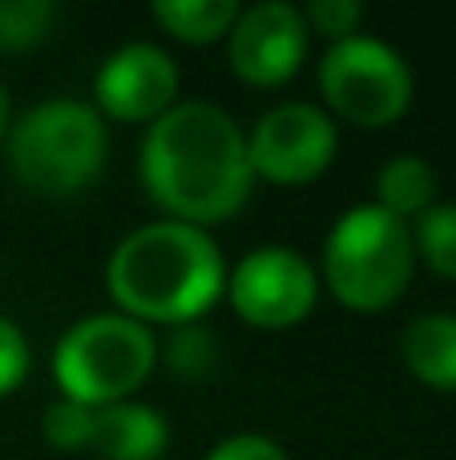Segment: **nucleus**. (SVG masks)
Masks as SVG:
<instances>
[{
    "mask_svg": "<svg viewBox=\"0 0 456 460\" xmlns=\"http://www.w3.org/2000/svg\"><path fill=\"white\" fill-rule=\"evenodd\" d=\"M412 246L436 275L456 279V202H433L412 223Z\"/></svg>",
    "mask_w": 456,
    "mask_h": 460,
    "instance_id": "2eb2a0df",
    "label": "nucleus"
},
{
    "mask_svg": "<svg viewBox=\"0 0 456 460\" xmlns=\"http://www.w3.org/2000/svg\"><path fill=\"white\" fill-rule=\"evenodd\" d=\"M142 186L174 223H226L255 190L247 129L215 102H174L142 137Z\"/></svg>",
    "mask_w": 456,
    "mask_h": 460,
    "instance_id": "f257e3e1",
    "label": "nucleus"
},
{
    "mask_svg": "<svg viewBox=\"0 0 456 460\" xmlns=\"http://www.w3.org/2000/svg\"><path fill=\"white\" fill-rule=\"evenodd\" d=\"M303 21H307V29L323 32L328 40H344L360 32L364 4H355V0H311L303 8Z\"/></svg>",
    "mask_w": 456,
    "mask_h": 460,
    "instance_id": "a211bd4d",
    "label": "nucleus"
},
{
    "mask_svg": "<svg viewBox=\"0 0 456 460\" xmlns=\"http://www.w3.org/2000/svg\"><path fill=\"white\" fill-rule=\"evenodd\" d=\"M166 445L170 424L153 404L118 400V404L97 408L89 453H97L101 460H158Z\"/></svg>",
    "mask_w": 456,
    "mask_h": 460,
    "instance_id": "9b49d317",
    "label": "nucleus"
},
{
    "mask_svg": "<svg viewBox=\"0 0 456 460\" xmlns=\"http://www.w3.org/2000/svg\"><path fill=\"white\" fill-rule=\"evenodd\" d=\"M4 129H8V93L0 85V142H4Z\"/></svg>",
    "mask_w": 456,
    "mask_h": 460,
    "instance_id": "4be33fe9",
    "label": "nucleus"
},
{
    "mask_svg": "<svg viewBox=\"0 0 456 460\" xmlns=\"http://www.w3.org/2000/svg\"><path fill=\"white\" fill-rule=\"evenodd\" d=\"M339 129L323 105L315 102H283L271 105L247 129V154L255 178L275 186H307L336 162Z\"/></svg>",
    "mask_w": 456,
    "mask_h": 460,
    "instance_id": "6e6552de",
    "label": "nucleus"
},
{
    "mask_svg": "<svg viewBox=\"0 0 456 460\" xmlns=\"http://www.w3.org/2000/svg\"><path fill=\"white\" fill-rule=\"evenodd\" d=\"M93 420H97V408L77 404L69 396H57L53 404L45 408V440L57 448V453H85L93 445Z\"/></svg>",
    "mask_w": 456,
    "mask_h": 460,
    "instance_id": "f3484780",
    "label": "nucleus"
},
{
    "mask_svg": "<svg viewBox=\"0 0 456 460\" xmlns=\"http://www.w3.org/2000/svg\"><path fill=\"white\" fill-rule=\"evenodd\" d=\"M417 270L412 226L376 202L352 207L323 238V283L344 307L384 311L408 291Z\"/></svg>",
    "mask_w": 456,
    "mask_h": 460,
    "instance_id": "20e7f679",
    "label": "nucleus"
},
{
    "mask_svg": "<svg viewBox=\"0 0 456 460\" xmlns=\"http://www.w3.org/2000/svg\"><path fill=\"white\" fill-rule=\"evenodd\" d=\"M315 81L328 102L323 110L360 129H384L396 118H404V110L412 105V89H417L400 49L368 32L331 40L328 53L320 57Z\"/></svg>",
    "mask_w": 456,
    "mask_h": 460,
    "instance_id": "423d86ee",
    "label": "nucleus"
},
{
    "mask_svg": "<svg viewBox=\"0 0 456 460\" xmlns=\"http://www.w3.org/2000/svg\"><path fill=\"white\" fill-rule=\"evenodd\" d=\"M210 359H215V340H210L206 327H198V323L178 327L174 340H170V367L178 376L198 380V376H206Z\"/></svg>",
    "mask_w": 456,
    "mask_h": 460,
    "instance_id": "6ab92c4d",
    "label": "nucleus"
},
{
    "mask_svg": "<svg viewBox=\"0 0 456 460\" xmlns=\"http://www.w3.org/2000/svg\"><path fill=\"white\" fill-rule=\"evenodd\" d=\"M153 367H158L153 327L121 311H97L77 319L53 348V380L61 396L89 408L134 400Z\"/></svg>",
    "mask_w": 456,
    "mask_h": 460,
    "instance_id": "39448f33",
    "label": "nucleus"
},
{
    "mask_svg": "<svg viewBox=\"0 0 456 460\" xmlns=\"http://www.w3.org/2000/svg\"><path fill=\"white\" fill-rule=\"evenodd\" d=\"M436 199V174L420 154H396L376 174V207L396 218H420Z\"/></svg>",
    "mask_w": 456,
    "mask_h": 460,
    "instance_id": "ddd939ff",
    "label": "nucleus"
},
{
    "mask_svg": "<svg viewBox=\"0 0 456 460\" xmlns=\"http://www.w3.org/2000/svg\"><path fill=\"white\" fill-rule=\"evenodd\" d=\"M404 364L425 388L456 392V315L433 311L408 323L400 340Z\"/></svg>",
    "mask_w": 456,
    "mask_h": 460,
    "instance_id": "f8f14e48",
    "label": "nucleus"
},
{
    "mask_svg": "<svg viewBox=\"0 0 456 460\" xmlns=\"http://www.w3.org/2000/svg\"><path fill=\"white\" fill-rule=\"evenodd\" d=\"M206 460H291L283 445H275L263 432H234V437L218 440L206 453Z\"/></svg>",
    "mask_w": 456,
    "mask_h": 460,
    "instance_id": "412c9836",
    "label": "nucleus"
},
{
    "mask_svg": "<svg viewBox=\"0 0 456 460\" xmlns=\"http://www.w3.org/2000/svg\"><path fill=\"white\" fill-rule=\"evenodd\" d=\"M226 299L242 323L287 332L315 311L320 270L291 246H255L226 270Z\"/></svg>",
    "mask_w": 456,
    "mask_h": 460,
    "instance_id": "0eeeda50",
    "label": "nucleus"
},
{
    "mask_svg": "<svg viewBox=\"0 0 456 460\" xmlns=\"http://www.w3.org/2000/svg\"><path fill=\"white\" fill-rule=\"evenodd\" d=\"M178 61L153 40L113 49L93 77V110L110 121L150 126L178 102Z\"/></svg>",
    "mask_w": 456,
    "mask_h": 460,
    "instance_id": "9d476101",
    "label": "nucleus"
},
{
    "mask_svg": "<svg viewBox=\"0 0 456 460\" xmlns=\"http://www.w3.org/2000/svg\"><path fill=\"white\" fill-rule=\"evenodd\" d=\"M32 367V351L24 332L13 323L8 315H0V396H13L16 388L24 384Z\"/></svg>",
    "mask_w": 456,
    "mask_h": 460,
    "instance_id": "aec40b11",
    "label": "nucleus"
},
{
    "mask_svg": "<svg viewBox=\"0 0 456 460\" xmlns=\"http://www.w3.org/2000/svg\"><path fill=\"white\" fill-rule=\"evenodd\" d=\"M239 0H153V21L186 45H210L231 32Z\"/></svg>",
    "mask_w": 456,
    "mask_h": 460,
    "instance_id": "4468645a",
    "label": "nucleus"
},
{
    "mask_svg": "<svg viewBox=\"0 0 456 460\" xmlns=\"http://www.w3.org/2000/svg\"><path fill=\"white\" fill-rule=\"evenodd\" d=\"M110 129L89 102L48 97L8 126V166L24 190L40 199H73L105 170Z\"/></svg>",
    "mask_w": 456,
    "mask_h": 460,
    "instance_id": "7ed1b4c3",
    "label": "nucleus"
},
{
    "mask_svg": "<svg viewBox=\"0 0 456 460\" xmlns=\"http://www.w3.org/2000/svg\"><path fill=\"white\" fill-rule=\"evenodd\" d=\"M57 24L53 0H0V53H24V49L48 40Z\"/></svg>",
    "mask_w": 456,
    "mask_h": 460,
    "instance_id": "dca6fc26",
    "label": "nucleus"
},
{
    "mask_svg": "<svg viewBox=\"0 0 456 460\" xmlns=\"http://www.w3.org/2000/svg\"><path fill=\"white\" fill-rule=\"evenodd\" d=\"M311 29L303 21V8L287 0H259L250 8H239L231 32H226V61L234 77L247 85L275 89L287 85L307 57Z\"/></svg>",
    "mask_w": 456,
    "mask_h": 460,
    "instance_id": "1a4fd4ad",
    "label": "nucleus"
},
{
    "mask_svg": "<svg viewBox=\"0 0 456 460\" xmlns=\"http://www.w3.org/2000/svg\"><path fill=\"white\" fill-rule=\"evenodd\" d=\"M105 287L137 323H198L226 295V259L210 230L158 218L129 230L105 262Z\"/></svg>",
    "mask_w": 456,
    "mask_h": 460,
    "instance_id": "f03ea898",
    "label": "nucleus"
}]
</instances>
